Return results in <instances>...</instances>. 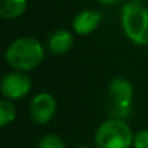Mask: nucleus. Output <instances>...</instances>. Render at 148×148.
<instances>
[{
  "label": "nucleus",
  "mask_w": 148,
  "mask_h": 148,
  "mask_svg": "<svg viewBox=\"0 0 148 148\" xmlns=\"http://www.w3.org/2000/svg\"><path fill=\"white\" fill-rule=\"evenodd\" d=\"M109 97L112 105L116 110L126 112L131 108L132 99H134V87L132 83L128 79L116 77L109 83Z\"/></svg>",
  "instance_id": "423d86ee"
},
{
  "label": "nucleus",
  "mask_w": 148,
  "mask_h": 148,
  "mask_svg": "<svg viewBox=\"0 0 148 148\" xmlns=\"http://www.w3.org/2000/svg\"><path fill=\"white\" fill-rule=\"evenodd\" d=\"M134 148H148V129L138 131L134 135Z\"/></svg>",
  "instance_id": "f8f14e48"
},
{
  "label": "nucleus",
  "mask_w": 148,
  "mask_h": 148,
  "mask_svg": "<svg viewBox=\"0 0 148 148\" xmlns=\"http://www.w3.org/2000/svg\"><path fill=\"white\" fill-rule=\"evenodd\" d=\"M73 47V35L67 29H55L48 38V49L54 55H64Z\"/></svg>",
  "instance_id": "6e6552de"
},
{
  "label": "nucleus",
  "mask_w": 148,
  "mask_h": 148,
  "mask_svg": "<svg viewBox=\"0 0 148 148\" xmlns=\"http://www.w3.org/2000/svg\"><path fill=\"white\" fill-rule=\"evenodd\" d=\"M45 57L44 45L32 36L15 39L5 52L6 62L18 71H29L36 68Z\"/></svg>",
  "instance_id": "f257e3e1"
},
{
  "label": "nucleus",
  "mask_w": 148,
  "mask_h": 148,
  "mask_svg": "<svg viewBox=\"0 0 148 148\" xmlns=\"http://www.w3.org/2000/svg\"><path fill=\"white\" fill-rule=\"evenodd\" d=\"M129 2H132V3H141V2H144V0H129Z\"/></svg>",
  "instance_id": "4468645a"
},
{
  "label": "nucleus",
  "mask_w": 148,
  "mask_h": 148,
  "mask_svg": "<svg viewBox=\"0 0 148 148\" xmlns=\"http://www.w3.org/2000/svg\"><path fill=\"white\" fill-rule=\"evenodd\" d=\"M16 118V108L9 99H2L0 100V126L5 128L10 122H13Z\"/></svg>",
  "instance_id": "9d476101"
},
{
  "label": "nucleus",
  "mask_w": 148,
  "mask_h": 148,
  "mask_svg": "<svg viewBox=\"0 0 148 148\" xmlns=\"http://www.w3.org/2000/svg\"><path fill=\"white\" fill-rule=\"evenodd\" d=\"M100 22H102V15L97 10L84 9L74 16L73 29L77 35L86 36V35H90L93 31H96Z\"/></svg>",
  "instance_id": "0eeeda50"
},
{
  "label": "nucleus",
  "mask_w": 148,
  "mask_h": 148,
  "mask_svg": "<svg viewBox=\"0 0 148 148\" xmlns=\"http://www.w3.org/2000/svg\"><path fill=\"white\" fill-rule=\"evenodd\" d=\"M31 87H32V82L29 76L25 71H18V70L8 73L2 79V84H0L3 97L9 100L23 99L31 92Z\"/></svg>",
  "instance_id": "20e7f679"
},
{
  "label": "nucleus",
  "mask_w": 148,
  "mask_h": 148,
  "mask_svg": "<svg viewBox=\"0 0 148 148\" xmlns=\"http://www.w3.org/2000/svg\"><path fill=\"white\" fill-rule=\"evenodd\" d=\"M38 148H65V144L57 134H47L39 139Z\"/></svg>",
  "instance_id": "9b49d317"
},
{
  "label": "nucleus",
  "mask_w": 148,
  "mask_h": 148,
  "mask_svg": "<svg viewBox=\"0 0 148 148\" xmlns=\"http://www.w3.org/2000/svg\"><path fill=\"white\" fill-rule=\"evenodd\" d=\"M57 112V100L55 97L48 92H41L34 96L29 106V115L31 119L38 125L48 123Z\"/></svg>",
  "instance_id": "39448f33"
},
{
  "label": "nucleus",
  "mask_w": 148,
  "mask_h": 148,
  "mask_svg": "<svg viewBox=\"0 0 148 148\" xmlns=\"http://www.w3.org/2000/svg\"><path fill=\"white\" fill-rule=\"evenodd\" d=\"M76 148H90V147H87V145H79V147H76Z\"/></svg>",
  "instance_id": "2eb2a0df"
},
{
  "label": "nucleus",
  "mask_w": 148,
  "mask_h": 148,
  "mask_svg": "<svg viewBox=\"0 0 148 148\" xmlns=\"http://www.w3.org/2000/svg\"><path fill=\"white\" fill-rule=\"evenodd\" d=\"M125 36L135 45H148V8L141 3H126L121 12Z\"/></svg>",
  "instance_id": "f03ea898"
},
{
  "label": "nucleus",
  "mask_w": 148,
  "mask_h": 148,
  "mask_svg": "<svg viewBox=\"0 0 148 148\" xmlns=\"http://www.w3.org/2000/svg\"><path fill=\"white\" fill-rule=\"evenodd\" d=\"M134 135L125 121L113 118L99 125L95 134V144L96 148H129L134 145Z\"/></svg>",
  "instance_id": "7ed1b4c3"
},
{
  "label": "nucleus",
  "mask_w": 148,
  "mask_h": 148,
  "mask_svg": "<svg viewBox=\"0 0 148 148\" xmlns=\"http://www.w3.org/2000/svg\"><path fill=\"white\" fill-rule=\"evenodd\" d=\"M97 3H100V5H106V6H110V5H115V3H118L119 0H96Z\"/></svg>",
  "instance_id": "ddd939ff"
},
{
  "label": "nucleus",
  "mask_w": 148,
  "mask_h": 148,
  "mask_svg": "<svg viewBox=\"0 0 148 148\" xmlns=\"http://www.w3.org/2000/svg\"><path fill=\"white\" fill-rule=\"evenodd\" d=\"M28 8V0H0V15L5 19L21 18Z\"/></svg>",
  "instance_id": "1a4fd4ad"
}]
</instances>
